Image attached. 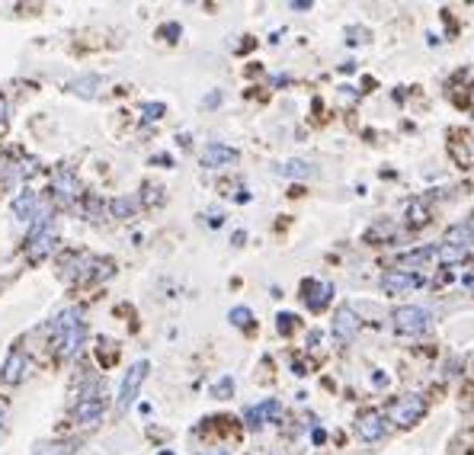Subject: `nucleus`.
Listing matches in <instances>:
<instances>
[{"mask_svg": "<svg viewBox=\"0 0 474 455\" xmlns=\"http://www.w3.org/2000/svg\"><path fill=\"white\" fill-rule=\"evenodd\" d=\"M465 256H468V247H452V244L442 247V260L446 263H458V260H465Z\"/></svg>", "mask_w": 474, "mask_h": 455, "instance_id": "nucleus-18", "label": "nucleus"}, {"mask_svg": "<svg viewBox=\"0 0 474 455\" xmlns=\"http://www.w3.org/2000/svg\"><path fill=\"white\" fill-rule=\"evenodd\" d=\"M282 177H292V179H305V177H314V167L307 160H285L279 167Z\"/></svg>", "mask_w": 474, "mask_h": 455, "instance_id": "nucleus-14", "label": "nucleus"}, {"mask_svg": "<svg viewBox=\"0 0 474 455\" xmlns=\"http://www.w3.org/2000/svg\"><path fill=\"white\" fill-rule=\"evenodd\" d=\"M4 119H6V103L0 100V122H4Z\"/></svg>", "mask_w": 474, "mask_h": 455, "instance_id": "nucleus-23", "label": "nucleus"}, {"mask_svg": "<svg viewBox=\"0 0 474 455\" xmlns=\"http://www.w3.org/2000/svg\"><path fill=\"white\" fill-rule=\"evenodd\" d=\"M147 369H151L147 359H138V362L125 372V378H122V385H119V401H115V410H119V414H125L135 404V397H138L141 385H144V378H147Z\"/></svg>", "mask_w": 474, "mask_h": 455, "instance_id": "nucleus-2", "label": "nucleus"}, {"mask_svg": "<svg viewBox=\"0 0 474 455\" xmlns=\"http://www.w3.org/2000/svg\"><path fill=\"white\" fill-rule=\"evenodd\" d=\"M465 282H468V286H474V273H471V276H468V279H465Z\"/></svg>", "mask_w": 474, "mask_h": 455, "instance_id": "nucleus-24", "label": "nucleus"}, {"mask_svg": "<svg viewBox=\"0 0 474 455\" xmlns=\"http://www.w3.org/2000/svg\"><path fill=\"white\" fill-rule=\"evenodd\" d=\"M250 320H253L250 308H231V324L234 327H250Z\"/></svg>", "mask_w": 474, "mask_h": 455, "instance_id": "nucleus-16", "label": "nucleus"}, {"mask_svg": "<svg viewBox=\"0 0 474 455\" xmlns=\"http://www.w3.org/2000/svg\"><path fill=\"white\" fill-rule=\"evenodd\" d=\"M51 244H55V234H51V228H45L42 234H36V237H29V241H26V256H29L32 263H38L51 250Z\"/></svg>", "mask_w": 474, "mask_h": 455, "instance_id": "nucleus-9", "label": "nucleus"}, {"mask_svg": "<svg viewBox=\"0 0 474 455\" xmlns=\"http://www.w3.org/2000/svg\"><path fill=\"white\" fill-rule=\"evenodd\" d=\"M429 256H436V247H420V250H414V253L401 256V260L404 263H423V260H429Z\"/></svg>", "mask_w": 474, "mask_h": 455, "instance_id": "nucleus-19", "label": "nucleus"}, {"mask_svg": "<svg viewBox=\"0 0 474 455\" xmlns=\"http://www.w3.org/2000/svg\"><path fill=\"white\" fill-rule=\"evenodd\" d=\"M420 286V276L414 273H404V269H388L381 276V288L388 295H401V292H410V288Z\"/></svg>", "mask_w": 474, "mask_h": 455, "instance_id": "nucleus-4", "label": "nucleus"}, {"mask_svg": "<svg viewBox=\"0 0 474 455\" xmlns=\"http://www.w3.org/2000/svg\"><path fill=\"white\" fill-rule=\"evenodd\" d=\"M237 160V151L234 147H228V145H218V141H211L209 147L202 151V167H228V164H234Z\"/></svg>", "mask_w": 474, "mask_h": 455, "instance_id": "nucleus-5", "label": "nucleus"}, {"mask_svg": "<svg viewBox=\"0 0 474 455\" xmlns=\"http://www.w3.org/2000/svg\"><path fill=\"white\" fill-rule=\"evenodd\" d=\"M279 410H282L279 401H263L260 407H250L247 410V423H250V427H263V417H275Z\"/></svg>", "mask_w": 474, "mask_h": 455, "instance_id": "nucleus-13", "label": "nucleus"}, {"mask_svg": "<svg viewBox=\"0 0 474 455\" xmlns=\"http://www.w3.org/2000/svg\"><path fill=\"white\" fill-rule=\"evenodd\" d=\"M93 87H100V77H96V74H87V77H80V80L74 83V90H77L80 96H93V93H96Z\"/></svg>", "mask_w": 474, "mask_h": 455, "instance_id": "nucleus-15", "label": "nucleus"}, {"mask_svg": "<svg viewBox=\"0 0 474 455\" xmlns=\"http://www.w3.org/2000/svg\"><path fill=\"white\" fill-rule=\"evenodd\" d=\"M305 292H311V295H305V301L314 311H320L327 305V298H330V286L327 282H305Z\"/></svg>", "mask_w": 474, "mask_h": 455, "instance_id": "nucleus-11", "label": "nucleus"}, {"mask_svg": "<svg viewBox=\"0 0 474 455\" xmlns=\"http://www.w3.org/2000/svg\"><path fill=\"white\" fill-rule=\"evenodd\" d=\"M359 436H362V439H381V436H384V420L378 414H365L362 420H359Z\"/></svg>", "mask_w": 474, "mask_h": 455, "instance_id": "nucleus-12", "label": "nucleus"}, {"mask_svg": "<svg viewBox=\"0 0 474 455\" xmlns=\"http://www.w3.org/2000/svg\"><path fill=\"white\" fill-rule=\"evenodd\" d=\"M391 320H394V330L404 333V337H420V333L429 330V311L420 305H401L394 308V314H391Z\"/></svg>", "mask_w": 474, "mask_h": 455, "instance_id": "nucleus-1", "label": "nucleus"}, {"mask_svg": "<svg viewBox=\"0 0 474 455\" xmlns=\"http://www.w3.org/2000/svg\"><path fill=\"white\" fill-rule=\"evenodd\" d=\"M292 320H295L292 314H279V330H282V333H288V330H292Z\"/></svg>", "mask_w": 474, "mask_h": 455, "instance_id": "nucleus-22", "label": "nucleus"}, {"mask_svg": "<svg viewBox=\"0 0 474 455\" xmlns=\"http://www.w3.org/2000/svg\"><path fill=\"white\" fill-rule=\"evenodd\" d=\"M23 372H26V356H23V352H10L6 362H4V369H0V382L19 385V382H23Z\"/></svg>", "mask_w": 474, "mask_h": 455, "instance_id": "nucleus-8", "label": "nucleus"}, {"mask_svg": "<svg viewBox=\"0 0 474 455\" xmlns=\"http://www.w3.org/2000/svg\"><path fill=\"white\" fill-rule=\"evenodd\" d=\"M423 410H426L423 397H416V394H404V397H397V401L391 404V420L401 423V427H414V423L423 417Z\"/></svg>", "mask_w": 474, "mask_h": 455, "instance_id": "nucleus-3", "label": "nucleus"}, {"mask_svg": "<svg viewBox=\"0 0 474 455\" xmlns=\"http://www.w3.org/2000/svg\"><path fill=\"white\" fill-rule=\"evenodd\" d=\"M359 330V318L352 308H339L337 314H333V337L337 340H352Z\"/></svg>", "mask_w": 474, "mask_h": 455, "instance_id": "nucleus-6", "label": "nucleus"}, {"mask_svg": "<svg viewBox=\"0 0 474 455\" xmlns=\"http://www.w3.org/2000/svg\"><path fill=\"white\" fill-rule=\"evenodd\" d=\"M132 211H135V202H132V199H115V202H112V215H115V218H128Z\"/></svg>", "mask_w": 474, "mask_h": 455, "instance_id": "nucleus-17", "label": "nucleus"}, {"mask_svg": "<svg viewBox=\"0 0 474 455\" xmlns=\"http://www.w3.org/2000/svg\"><path fill=\"white\" fill-rule=\"evenodd\" d=\"M100 417H102V401H100V397H83V401H77L74 423H80V427H93Z\"/></svg>", "mask_w": 474, "mask_h": 455, "instance_id": "nucleus-7", "label": "nucleus"}, {"mask_svg": "<svg viewBox=\"0 0 474 455\" xmlns=\"http://www.w3.org/2000/svg\"><path fill=\"white\" fill-rule=\"evenodd\" d=\"M36 211H38V202H36V192H32V189L19 192V196L13 199V215H16L19 221H32Z\"/></svg>", "mask_w": 474, "mask_h": 455, "instance_id": "nucleus-10", "label": "nucleus"}, {"mask_svg": "<svg viewBox=\"0 0 474 455\" xmlns=\"http://www.w3.org/2000/svg\"><path fill=\"white\" fill-rule=\"evenodd\" d=\"M141 113H144V119H160L164 115V103H147V106H141Z\"/></svg>", "mask_w": 474, "mask_h": 455, "instance_id": "nucleus-21", "label": "nucleus"}, {"mask_svg": "<svg viewBox=\"0 0 474 455\" xmlns=\"http://www.w3.org/2000/svg\"><path fill=\"white\" fill-rule=\"evenodd\" d=\"M231 391H234V378H231V375H224L221 382L215 385V397H228Z\"/></svg>", "mask_w": 474, "mask_h": 455, "instance_id": "nucleus-20", "label": "nucleus"}]
</instances>
